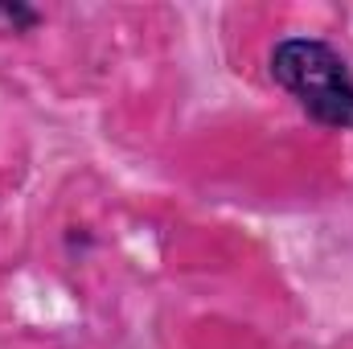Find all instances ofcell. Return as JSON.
I'll list each match as a JSON object with an SVG mask.
<instances>
[{
  "label": "cell",
  "instance_id": "6da1fadb",
  "mask_svg": "<svg viewBox=\"0 0 353 349\" xmlns=\"http://www.w3.org/2000/svg\"><path fill=\"white\" fill-rule=\"evenodd\" d=\"M271 79L325 128H353V74L345 58L316 37H288L271 54Z\"/></svg>",
  "mask_w": 353,
  "mask_h": 349
}]
</instances>
